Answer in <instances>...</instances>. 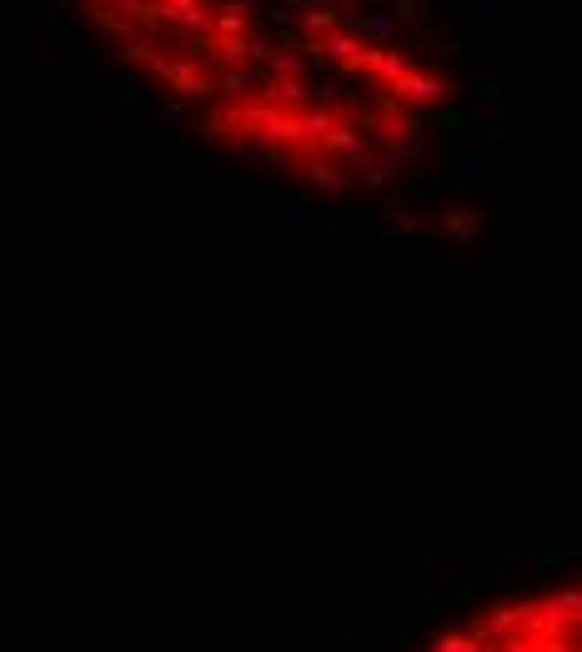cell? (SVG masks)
I'll return each mask as SVG.
<instances>
[{
	"label": "cell",
	"mask_w": 582,
	"mask_h": 652,
	"mask_svg": "<svg viewBox=\"0 0 582 652\" xmlns=\"http://www.w3.org/2000/svg\"><path fill=\"white\" fill-rule=\"evenodd\" d=\"M427 652H582V582L487 602L447 627Z\"/></svg>",
	"instance_id": "6da1fadb"
}]
</instances>
